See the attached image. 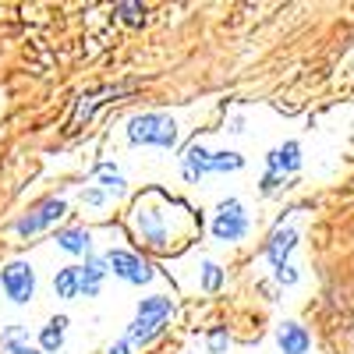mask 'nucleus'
Masks as SVG:
<instances>
[{
	"mask_svg": "<svg viewBox=\"0 0 354 354\" xmlns=\"http://www.w3.org/2000/svg\"><path fill=\"white\" fill-rule=\"evenodd\" d=\"M106 273H110L106 255H88L85 266H82V298H96V294H100V283H103Z\"/></svg>",
	"mask_w": 354,
	"mask_h": 354,
	"instance_id": "obj_8",
	"label": "nucleus"
},
{
	"mask_svg": "<svg viewBox=\"0 0 354 354\" xmlns=\"http://www.w3.org/2000/svg\"><path fill=\"white\" fill-rule=\"evenodd\" d=\"M82 202H85V205H103V202H106V192H103V188H85V192H82Z\"/></svg>",
	"mask_w": 354,
	"mask_h": 354,
	"instance_id": "obj_22",
	"label": "nucleus"
},
{
	"mask_svg": "<svg viewBox=\"0 0 354 354\" xmlns=\"http://www.w3.org/2000/svg\"><path fill=\"white\" fill-rule=\"evenodd\" d=\"M227 344H230V337H227V330H223V326H216V330H209V351H213V354H220V351H227Z\"/></svg>",
	"mask_w": 354,
	"mask_h": 354,
	"instance_id": "obj_20",
	"label": "nucleus"
},
{
	"mask_svg": "<svg viewBox=\"0 0 354 354\" xmlns=\"http://www.w3.org/2000/svg\"><path fill=\"white\" fill-rule=\"evenodd\" d=\"M128 142L131 145H160L174 149L177 145V124L167 113H138L128 121Z\"/></svg>",
	"mask_w": 354,
	"mask_h": 354,
	"instance_id": "obj_2",
	"label": "nucleus"
},
{
	"mask_svg": "<svg viewBox=\"0 0 354 354\" xmlns=\"http://www.w3.org/2000/svg\"><path fill=\"white\" fill-rule=\"evenodd\" d=\"M64 213H68V202H64V198H43L32 213L21 216V220L15 223V230L21 234V238H32V234H39V230L53 227V223L61 220Z\"/></svg>",
	"mask_w": 354,
	"mask_h": 354,
	"instance_id": "obj_5",
	"label": "nucleus"
},
{
	"mask_svg": "<svg viewBox=\"0 0 354 354\" xmlns=\"http://www.w3.org/2000/svg\"><path fill=\"white\" fill-rule=\"evenodd\" d=\"M223 287V270L216 262H202V290H220Z\"/></svg>",
	"mask_w": 354,
	"mask_h": 354,
	"instance_id": "obj_17",
	"label": "nucleus"
},
{
	"mask_svg": "<svg viewBox=\"0 0 354 354\" xmlns=\"http://www.w3.org/2000/svg\"><path fill=\"white\" fill-rule=\"evenodd\" d=\"M64 333H68V319H64V315H53L46 326H43V333H39V347H43V354H57V351H61Z\"/></svg>",
	"mask_w": 354,
	"mask_h": 354,
	"instance_id": "obj_14",
	"label": "nucleus"
},
{
	"mask_svg": "<svg viewBox=\"0 0 354 354\" xmlns=\"http://www.w3.org/2000/svg\"><path fill=\"white\" fill-rule=\"evenodd\" d=\"M266 163H270L273 174L287 177V174H294V170L301 167V145L298 142H283V145H277V149L266 156Z\"/></svg>",
	"mask_w": 354,
	"mask_h": 354,
	"instance_id": "obj_9",
	"label": "nucleus"
},
{
	"mask_svg": "<svg viewBox=\"0 0 354 354\" xmlns=\"http://www.w3.org/2000/svg\"><path fill=\"white\" fill-rule=\"evenodd\" d=\"M106 262H110V273L121 277L124 283H149L153 280V266L138 259L135 252H106Z\"/></svg>",
	"mask_w": 354,
	"mask_h": 354,
	"instance_id": "obj_6",
	"label": "nucleus"
},
{
	"mask_svg": "<svg viewBox=\"0 0 354 354\" xmlns=\"http://www.w3.org/2000/svg\"><path fill=\"white\" fill-rule=\"evenodd\" d=\"M0 287L4 294L15 301V305H28L36 294V273L28 262H8L4 270H0Z\"/></svg>",
	"mask_w": 354,
	"mask_h": 354,
	"instance_id": "obj_3",
	"label": "nucleus"
},
{
	"mask_svg": "<svg viewBox=\"0 0 354 354\" xmlns=\"http://www.w3.org/2000/svg\"><path fill=\"white\" fill-rule=\"evenodd\" d=\"M273 273H277V283H283V287L298 283V270H294V266H280V270H273Z\"/></svg>",
	"mask_w": 354,
	"mask_h": 354,
	"instance_id": "obj_21",
	"label": "nucleus"
},
{
	"mask_svg": "<svg viewBox=\"0 0 354 354\" xmlns=\"http://www.w3.org/2000/svg\"><path fill=\"white\" fill-rule=\"evenodd\" d=\"M280 185H283V177L270 170V174H266V177H262V195H273V192H277Z\"/></svg>",
	"mask_w": 354,
	"mask_h": 354,
	"instance_id": "obj_23",
	"label": "nucleus"
},
{
	"mask_svg": "<svg viewBox=\"0 0 354 354\" xmlns=\"http://www.w3.org/2000/svg\"><path fill=\"white\" fill-rule=\"evenodd\" d=\"M277 344L283 354H305L312 347V337L305 326H298V322H283V326L277 330Z\"/></svg>",
	"mask_w": 354,
	"mask_h": 354,
	"instance_id": "obj_10",
	"label": "nucleus"
},
{
	"mask_svg": "<svg viewBox=\"0 0 354 354\" xmlns=\"http://www.w3.org/2000/svg\"><path fill=\"white\" fill-rule=\"evenodd\" d=\"M230 131H234V135L245 131V121H241V117H234V121H230Z\"/></svg>",
	"mask_w": 354,
	"mask_h": 354,
	"instance_id": "obj_25",
	"label": "nucleus"
},
{
	"mask_svg": "<svg viewBox=\"0 0 354 354\" xmlns=\"http://www.w3.org/2000/svg\"><path fill=\"white\" fill-rule=\"evenodd\" d=\"M128 351H131V340H128V337H124V340H117V344H110V347H106V354H128Z\"/></svg>",
	"mask_w": 354,
	"mask_h": 354,
	"instance_id": "obj_24",
	"label": "nucleus"
},
{
	"mask_svg": "<svg viewBox=\"0 0 354 354\" xmlns=\"http://www.w3.org/2000/svg\"><path fill=\"white\" fill-rule=\"evenodd\" d=\"M245 167V160L238 156V153H213V174H223V170H241Z\"/></svg>",
	"mask_w": 354,
	"mask_h": 354,
	"instance_id": "obj_18",
	"label": "nucleus"
},
{
	"mask_svg": "<svg viewBox=\"0 0 354 354\" xmlns=\"http://www.w3.org/2000/svg\"><path fill=\"white\" fill-rule=\"evenodd\" d=\"M294 245H298V234H294L290 227L287 230H273V238L266 241V259L273 262V270L287 266V255L294 252Z\"/></svg>",
	"mask_w": 354,
	"mask_h": 354,
	"instance_id": "obj_11",
	"label": "nucleus"
},
{
	"mask_svg": "<svg viewBox=\"0 0 354 354\" xmlns=\"http://www.w3.org/2000/svg\"><path fill=\"white\" fill-rule=\"evenodd\" d=\"M53 290H57V298H64V301L82 298V266H64V270H57Z\"/></svg>",
	"mask_w": 354,
	"mask_h": 354,
	"instance_id": "obj_12",
	"label": "nucleus"
},
{
	"mask_svg": "<svg viewBox=\"0 0 354 354\" xmlns=\"http://www.w3.org/2000/svg\"><path fill=\"white\" fill-rule=\"evenodd\" d=\"M213 234H216V241H241L248 234V216H245V205L238 198L220 202L216 220H213Z\"/></svg>",
	"mask_w": 354,
	"mask_h": 354,
	"instance_id": "obj_4",
	"label": "nucleus"
},
{
	"mask_svg": "<svg viewBox=\"0 0 354 354\" xmlns=\"http://www.w3.org/2000/svg\"><path fill=\"white\" fill-rule=\"evenodd\" d=\"M117 15H121L128 25H142L145 21V8L142 4H117Z\"/></svg>",
	"mask_w": 354,
	"mask_h": 354,
	"instance_id": "obj_19",
	"label": "nucleus"
},
{
	"mask_svg": "<svg viewBox=\"0 0 354 354\" xmlns=\"http://www.w3.org/2000/svg\"><path fill=\"white\" fill-rule=\"evenodd\" d=\"M0 354H43V351H36L32 344L25 340L21 326H11V330L0 333Z\"/></svg>",
	"mask_w": 354,
	"mask_h": 354,
	"instance_id": "obj_15",
	"label": "nucleus"
},
{
	"mask_svg": "<svg viewBox=\"0 0 354 354\" xmlns=\"http://www.w3.org/2000/svg\"><path fill=\"white\" fill-rule=\"evenodd\" d=\"M181 174H185V181L188 185H198L205 174H213V153H205L202 145H188L185 156H181Z\"/></svg>",
	"mask_w": 354,
	"mask_h": 354,
	"instance_id": "obj_7",
	"label": "nucleus"
},
{
	"mask_svg": "<svg viewBox=\"0 0 354 354\" xmlns=\"http://www.w3.org/2000/svg\"><path fill=\"white\" fill-rule=\"evenodd\" d=\"M96 177H100V185H103L106 195H124V177L117 174L110 163H100L96 167Z\"/></svg>",
	"mask_w": 354,
	"mask_h": 354,
	"instance_id": "obj_16",
	"label": "nucleus"
},
{
	"mask_svg": "<svg viewBox=\"0 0 354 354\" xmlns=\"http://www.w3.org/2000/svg\"><path fill=\"white\" fill-rule=\"evenodd\" d=\"M57 245H61L64 252H71V255H85V259H88V248H93V234H88L85 227H68V230L57 234Z\"/></svg>",
	"mask_w": 354,
	"mask_h": 354,
	"instance_id": "obj_13",
	"label": "nucleus"
},
{
	"mask_svg": "<svg viewBox=\"0 0 354 354\" xmlns=\"http://www.w3.org/2000/svg\"><path fill=\"white\" fill-rule=\"evenodd\" d=\"M174 315V305L170 298H163V294H153V298H142L138 301V312H135V322L128 326V340L131 344H153L163 330H167V322Z\"/></svg>",
	"mask_w": 354,
	"mask_h": 354,
	"instance_id": "obj_1",
	"label": "nucleus"
}]
</instances>
